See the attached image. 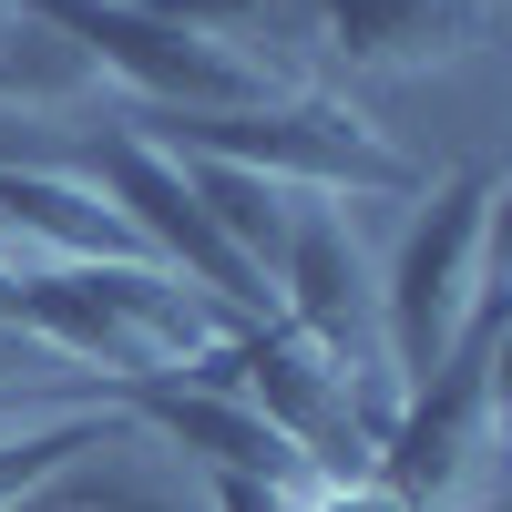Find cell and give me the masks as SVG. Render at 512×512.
<instances>
[{
	"instance_id": "ba28073f",
	"label": "cell",
	"mask_w": 512,
	"mask_h": 512,
	"mask_svg": "<svg viewBox=\"0 0 512 512\" xmlns=\"http://www.w3.org/2000/svg\"><path fill=\"white\" fill-rule=\"evenodd\" d=\"M492 21V0H318V62H338L349 82H410L472 62Z\"/></svg>"
},
{
	"instance_id": "4fadbf2b",
	"label": "cell",
	"mask_w": 512,
	"mask_h": 512,
	"mask_svg": "<svg viewBox=\"0 0 512 512\" xmlns=\"http://www.w3.org/2000/svg\"><path fill=\"white\" fill-rule=\"evenodd\" d=\"M216 512H308V482H205Z\"/></svg>"
},
{
	"instance_id": "7c38bea8",
	"label": "cell",
	"mask_w": 512,
	"mask_h": 512,
	"mask_svg": "<svg viewBox=\"0 0 512 512\" xmlns=\"http://www.w3.org/2000/svg\"><path fill=\"white\" fill-rule=\"evenodd\" d=\"M82 134H52V123H21V113H0V164H72Z\"/></svg>"
},
{
	"instance_id": "3957f363",
	"label": "cell",
	"mask_w": 512,
	"mask_h": 512,
	"mask_svg": "<svg viewBox=\"0 0 512 512\" xmlns=\"http://www.w3.org/2000/svg\"><path fill=\"white\" fill-rule=\"evenodd\" d=\"M492 246H502V164H451L420 185V216L379 277V359L390 379H431L461 328L492 308Z\"/></svg>"
},
{
	"instance_id": "9a60e30c",
	"label": "cell",
	"mask_w": 512,
	"mask_h": 512,
	"mask_svg": "<svg viewBox=\"0 0 512 512\" xmlns=\"http://www.w3.org/2000/svg\"><path fill=\"white\" fill-rule=\"evenodd\" d=\"M21 512H62V502H52V492H31V502H21Z\"/></svg>"
},
{
	"instance_id": "5bb4252c",
	"label": "cell",
	"mask_w": 512,
	"mask_h": 512,
	"mask_svg": "<svg viewBox=\"0 0 512 512\" xmlns=\"http://www.w3.org/2000/svg\"><path fill=\"white\" fill-rule=\"evenodd\" d=\"M308 512H410V502L379 492V482L359 472V482H308Z\"/></svg>"
},
{
	"instance_id": "52a82bcc",
	"label": "cell",
	"mask_w": 512,
	"mask_h": 512,
	"mask_svg": "<svg viewBox=\"0 0 512 512\" xmlns=\"http://www.w3.org/2000/svg\"><path fill=\"white\" fill-rule=\"evenodd\" d=\"M277 318L308 338V349H328L349 379H390V359H379V277H369V256H359V216H338L328 195H308L297 226H287Z\"/></svg>"
},
{
	"instance_id": "277c9868",
	"label": "cell",
	"mask_w": 512,
	"mask_h": 512,
	"mask_svg": "<svg viewBox=\"0 0 512 512\" xmlns=\"http://www.w3.org/2000/svg\"><path fill=\"white\" fill-rule=\"evenodd\" d=\"M492 461H502V297L461 328V349L400 390V420L379 441L369 482L400 492L410 512H472L492 492Z\"/></svg>"
},
{
	"instance_id": "9c48e42d",
	"label": "cell",
	"mask_w": 512,
	"mask_h": 512,
	"mask_svg": "<svg viewBox=\"0 0 512 512\" xmlns=\"http://www.w3.org/2000/svg\"><path fill=\"white\" fill-rule=\"evenodd\" d=\"M144 11L195 31V41H216V52L246 62V72H267L277 93H297L287 62L318 52V0H144Z\"/></svg>"
},
{
	"instance_id": "7a4b0ae2",
	"label": "cell",
	"mask_w": 512,
	"mask_h": 512,
	"mask_svg": "<svg viewBox=\"0 0 512 512\" xmlns=\"http://www.w3.org/2000/svg\"><path fill=\"white\" fill-rule=\"evenodd\" d=\"M11 318L31 338H52L72 369H93L103 390H134V379H185L226 328H256V318H226L205 308L185 277L164 267H31Z\"/></svg>"
},
{
	"instance_id": "2e32d148",
	"label": "cell",
	"mask_w": 512,
	"mask_h": 512,
	"mask_svg": "<svg viewBox=\"0 0 512 512\" xmlns=\"http://www.w3.org/2000/svg\"><path fill=\"white\" fill-rule=\"evenodd\" d=\"M11 11H21V0H0V21H11Z\"/></svg>"
},
{
	"instance_id": "5b68a950",
	"label": "cell",
	"mask_w": 512,
	"mask_h": 512,
	"mask_svg": "<svg viewBox=\"0 0 512 512\" xmlns=\"http://www.w3.org/2000/svg\"><path fill=\"white\" fill-rule=\"evenodd\" d=\"M72 164H82V185H93L113 216L144 236L154 267H164V277H185L205 308H226V318H277V287H267V277H256L246 256L216 236V216H205V195H195V175H185L175 154H154L144 134L103 123V134L82 144Z\"/></svg>"
},
{
	"instance_id": "30bf717a",
	"label": "cell",
	"mask_w": 512,
	"mask_h": 512,
	"mask_svg": "<svg viewBox=\"0 0 512 512\" xmlns=\"http://www.w3.org/2000/svg\"><path fill=\"white\" fill-rule=\"evenodd\" d=\"M103 82H93V62L72 52V41L52 31L21 0L11 21H0V113H21V123H52V134H72V113L93 103Z\"/></svg>"
},
{
	"instance_id": "6da1fadb",
	"label": "cell",
	"mask_w": 512,
	"mask_h": 512,
	"mask_svg": "<svg viewBox=\"0 0 512 512\" xmlns=\"http://www.w3.org/2000/svg\"><path fill=\"white\" fill-rule=\"evenodd\" d=\"M123 134H144L164 154H195V164H236V175H267L287 195H420L431 185V164L400 154L359 103H338V93H267V103H236V113H134L123 103L113 113Z\"/></svg>"
},
{
	"instance_id": "8992f818",
	"label": "cell",
	"mask_w": 512,
	"mask_h": 512,
	"mask_svg": "<svg viewBox=\"0 0 512 512\" xmlns=\"http://www.w3.org/2000/svg\"><path fill=\"white\" fill-rule=\"evenodd\" d=\"M31 11L93 62V82H123L134 113H236V103H267L277 93L267 72L226 62L216 41H195L175 21H154L144 0H31Z\"/></svg>"
},
{
	"instance_id": "e0dca14e",
	"label": "cell",
	"mask_w": 512,
	"mask_h": 512,
	"mask_svg": "<svg viewBox=\"0 0 512 512\" xmlns=\"http://www.w3.org/2000/svg\"><path fill=\"white\" fill-rule=\"evenodd\" d=\"M0 246H11V236H0Z\"/></svg>"
},
{
	"instance_id": "8fae6325",
	"label": "cell",
	"mask_w": 512,
	"mask_h": 512,
	"mask_svg": "<svg viewBox=\"0 0 512 512\" xmlns=\"http://www.w3.org/2000/svg\"><path fill=\"white\" fill-rule=\"evenodd\" d=\"M0 410H113L93 369H72L52 338H31L21 318H0Z\"/></svg>"
}]
</instances>
